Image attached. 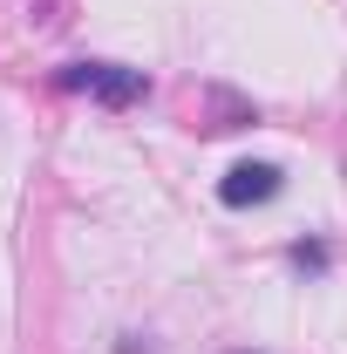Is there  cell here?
Wrapping results in <instances>:
<instances>
[{"label":"cell","mask_w":347,"mask_h":354,"mask_svg":"<svg viewBox=\"0 0 347 354\" xmlns=\"http://www.w3.org/2000/svg\"><path fill=\"white\" fill-rule=\"evenodd\" d=\"M55 82L88 95V102H102V109H130V102L150 95V75L143 68H123V62H68Z\"/></svg>","instance_id":"1"},{"label":"cell","mask_w":347,"mask_h":354,"mask_svg":"<svg viewBox=\"0 0 347 354\" xmlns=\"http://www.w3.org/2000/svg\"><path fill=\"white\" fill-rule=\"evenodd\" d=\"M279 191H286V171H279V164H265V157L232 164V171L218 177V205H232V212H245V205H272Z\"/></svg>","instance_id":"2"},{"label":"cell","mask_w":347,"mask_h":354,"mask_svg":"<svg viewBox=\"0 0 347 354\" xmlns=\"http://www.w3.org/2000/svg\"><path fill=\"white\" fill-rule=\"evenodd\" d=\"M293 266H306V272H327V245H320V239H300V245H293Z\"/></svg>","instance_id":"3"}]
</instances>
